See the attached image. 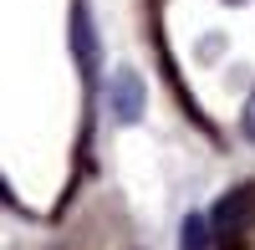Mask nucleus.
<instances>
[{
    "mask_svg": "<svg viewBox=\"0 0 255 250\" xmlns=\"http://www.w3.org/2000/svg\"><path fill=\"white\" fill-rule=\"evenodd\" d=\"M245 138L255 143V102H250V113H245Z\"/></svg>",
    "mask_w": 255,
    "mask_h": 250,
    "instance_id": "obj_4",
    "label": "nucleus"
},
{
    "mask_svg": "<svg viewBox=\"0 0 255 250\" xmlns=\"http://www.w3.org/2000/svg\"><path fill=\"white\" fill-rule=\"evenodd\" d=\"M72 41H77V61L82 67H97V36H92V20H87V5H77V15H72Z\"/></svg>",
    "mask_w": 255,
    "mask_h": 250,
    "instance_id": "obj_2",
    "label": "nucleus"
},
{
    "mask_svg": "<svg viewBox=\"0 0 255 250\" xmlns=\"http://www.w3.org/2000/svg\"><path fill=\"white\" fill-rule=\"evenodd\" d=\"M215 215H189L184 220V250H215Z\"/></svg>",
    "mask_w": 255,
    "mask_h": 250,
    "instance_id": "obj_3",
    "label": "nucleus"
},
{
    "mask_svg": "<svg viewBox=\"0 0 255 250\" xmlns=\"http://www.w3.org/2000/svg\"><path fill=\"white\" fill-rule=\"evenodd\" d=\"M108 92H113L118 118H138V113H143V87H138V77H133V72H118Z\"/></svg>",
    "mask_w": 255,
    "mask_h": 250,
    "instance_id": "obj_1",
    "label": "nucleus"
}]
</instances>
